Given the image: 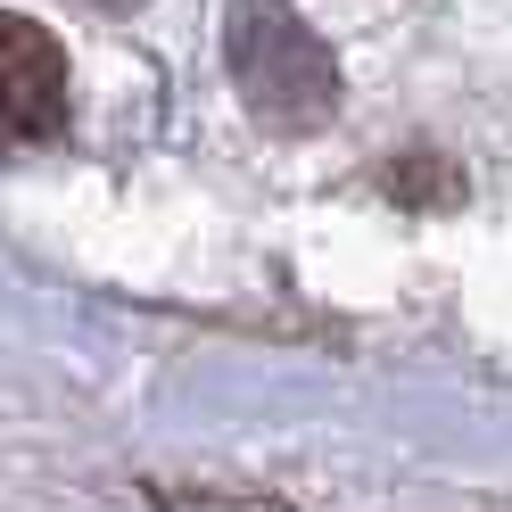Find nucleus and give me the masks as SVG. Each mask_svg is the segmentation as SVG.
<instances>
[{
  "label": "nucleus",
  "instance_id": "1",
  "mask_svg": "<svg viewBox=\"0 0 512 512\" xmlns=\"http://www.w3.org/2000/svg\"><path fill=\"white\" fill-rule=\"evenodd\" d=\"M232 83L248 91V108L265 124H281V133L323 124L331 100H339L331 50L314 42L306 17L281 9V0H240V9H232Z\"/></svg>",
  "mask_w": 512,
  "mask_h": 512
},
{
  "label": "nucleus",
  "instance_id": "2",
  "mask_svg": "<svg viewBox=\"0 0 512 512\" xmlns=\"http://www.w3.org/2000/svg\"><path fill=\"white\" fill-rule=\"evenodd\" d=\"M67 133V50L34 17H0V149H42Z\"/></svg>",
  "mask_w": 512,
  "mask_h": 512
},
{
  "label": "nucleus",
  "instance_id": "3",
  "mask_svg": "<svg viewBox=\"0 0 512 512\" xmlns=\"http://www.w3.org/2000/svg\"><path fill=\"white\" fill-rule=\"evenodd\" d=\"M166 512H290V504H256V496H207V488H157Z\"/></svg>",
  "mask_w": 512,
  "mask_h": 512
}]
</instances>
